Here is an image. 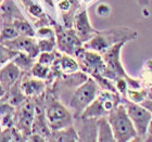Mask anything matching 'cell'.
Listing matches in <instances>:
<instances>
[{
    "mask_svg": "<svg viewBox=\"0 0 152 142\" xmlns=\"http://www.w3.org/2000/svg\"><path fill=\"white\" fill-rule=\"evenodd\" d=\"M126 44L125 41L123 42H118V44H114L111 48H109L108 50L104 52V62L107 64V66L109 68V73H111L113 75H116L117 78H121L123 77L128 82L129 85H132L135 88H139L140 85L135 80H132V79L127 76V74L124 71L122 64H121L120 60V53H121V49L124 44Z\"/></svg>",
    "mask_w": 152,
    "mask_h": 142,
    "instance_id": "8992f818",
    "label": "cell"
},
{
    "mask_svg": "<svg viewBox=\"0 0 152 142\" xmlns=\"http://www.w3.org/2000/svg\"><path fill=\"white\" fill-rule=\"evenodd\" d=\"M137 37V32L133 29L126 28V27H115L110 31L99 34L97 37H95L90 42L86 44L87 48H91L94 50L99 52H105L109 48H111L114 44L123 41L133 40Z\"/></svg>",
    "mask_w": 152,
    "mask_h": 142,
    "instance_id": "7a4b0ae2",
    "label": "cell"
},
{
    "mask_svg": "<svg viewBox=\"0 0 152 142\" xmlns=\"http://www.w3.org/2000/svg\"><path fill=\"white\" fill-rule=\"evenodd\" d=\"M96 12L100 16H108L109 14H110V12H111V8H110L108 4L102 3V4H99V6L97 7Z\"/></svg>",
    "mask_w": 152,
    "mask_h": 142,
    "instance_id": "d6986e66",
    "label": "cell"
},
{
    "mask_svg": "<svg viewBox=\"0 0 152 142\" xmlns=\"http://www.w3.org/2000/svg\"><path fill=\"white\" fill-rule=\"evenodd\" d=\"M19 35V32L16 31V28L14 27H6L3 31V37L11 39V38H15Z\"/></svg>",
    "mask_w": 152,
    "mask_h": 142,
    "instance_id": "ffe728a7",
    "label": "cell"
},
{
    "mask_svg": "<svg viewBox=\"0 0 152 142\" xmlns=\"http://www.w3.org/2000/svg\"><path fill=\"white\" fill-rule=\"evenodd\" d=\"M3 95V88H2V86L0 85V97Z\"/></svg>",
    "mask_w": 152,
    "mask_h": 142,
    "instance_id": "484cf974",
    "label": "cell"
},
{
    "mask_svg": "<svg viewBox=\"0 0 152 142\" xmlns=\"http://www.w3.org/2000/svg\"><path fill=\"white\" fill-rule=\"evenodd\" d=\"M59 44H60V48L62 50L72 53L73 48L76 44L75 35L71 32H64L63 34L59 36Z\"/></svg>",
    "mask_w": 152,
    "mask_h": 142,
    "instance_id": "8fae6325",
    "label": "cell"
},
{
    "mask_svg": "<svg viewBox=\"0 0 152 142\" xmlns=\"http://www.w3.org/2000/svg\"><path fill=\"white\" fill-rule=\"evenodd\" d=\"M48 72H49L48 67L44 66V64L41 63L36 64L34 68H33V74H34V76L38 77V78H46L48 75Z\"/></svg>",
    "mask_w": 152,
    "mask_h": 142,
    "instance_id": "ac0fdd59",
    "label": "cell"
},
{
    "mask_svg": "<svg viewBox=\"0 0 152 142\" xmlns=\"http://www.w3.org/2000/svg\"><path fill=\"white\" fill-rule=\"evenodd\" d=\"M60 8L62 10H69V8H70V3H69V1H67V0H64V1L60 2Z\"/></svg>",
    "mask_w": 152,
    "mask_h": 142,
    "instance_id": "d4e9b609",
    "label": "cell"
},
{
    "mask_svg": "<svg viewBox=\"0 0 152 142\" xmlns=\"http://www.w3.org/2000/svg\"><path fill=\"white\" fill-rule=\"evenodd\" d=\"M61 66L64 72H74L77 70V64L75 63V61L72 60L69 57H64L61 61Z\"/></svg>",
    "mask_w": 152,
    "mask_h": 142,
    "instance_id": "e0dca14e",
    "label": "cell"
},
{
    "mask_svg": "<svg viewBox=\"0 0 152 142\" xmlns=\"http://www.w3.org/2000/svg\"><path fill=\"white\" fill-rule=\"evenodd\" d=\"M76 28L80 34L83 35H88L89 33H91V27L89 25L88 22V17H87V14H86V11L82 12L80 14L77 15L76 17Z\"/></svg>",
    "mask_w": 152,
    "mask_h": 142,
    "instance_id": "4fadbf2b",
    "label": "cell"
},
{
    "mask_svg": "<svg viewBox=\"0 0 152 142\" xmlns=\"http://www.w3.org/2000/svg\"><path fill=\"white\" fill-rule=\"evenodd\" d=\"M120 98L116 92L103 91L95 99L92 103L82 113L83 118H94V117H102L103 115L110 114L114 107L118 104Z\"/></svg>",
    "mask_w": 152,
    "mask_h": 142,
    "instance_id": "3957f363",
    "label": "cell"
},
{
    "mask_svg": "<svg viewBox=\"0 0 152 142\" xmlns=\"http://www.w3.org/2000/svg\"><path fill=\"white\" fill-rule=\"evenodd\" d=\"M54 141H77V135L75 130L72 127H69L66 129L54 130L53 133Z\"/></svg>",
    "mask_w": 152,
    "mask_h": 142,
    "instance_id": "7c38bea8",
    "label": "cell"
},
{
    "mask_svg": "<svg viewBox=\"0 0 152 142\" xmlns=\"http://www.w3.org/2000/svg\"><path fill=\"white\" fill-rule=\"evenodd\" d=\"M97 127H98V141H115L113 130L108 119H105L104 117H100V119L97 122Z\"/></svg>",
    "mask_w": 152,
    "mask_h": 142,
    "instance_id": "ba28073f",
    "label": "cell"
},
{
    "mask_svg": "<svg viewBox=\"0 0 152 142\" xmlns=\"http://www.w3.org/2000/svg\"><path fill=\"white\" fill-rule=\"evenodd\" d=\"M22 89L26 95H32L35 93H39L44 89V84L39 80H29V82L23 84Z\"/></svg>",
    "mask_w": 152,
    "mask_h": 142,
    "instance_id": "5bb4252c",
    "label": "cell"
},
{
    "mask_svg": "<svg viewBox=\"0 0 152 142\" xmlns=\"http://www.w3.org/2000/svg\"><path fill=\"white\" fill-rule=\"evenodd\" d=\"M86 1H88V0H86Z\"/></svg>",
    "mask_w": 152,
    "mask_h": 142,
    "instance_id": "4316f807",
    "label": "cell"
},
{
    "mask_svg": "<svg viewBox=\"0 0 152 142\" xmlns=\"http://www.w3.org/2000/svg\"><path fill=\"white\" fill-rule=\"evenodd\" d=\"M54 42L53 41H49V40H41L38 44V48L42 51H51L52 48H53Z\"/></svg>",
    "mask_w": 152,
    "mask_h": 142,
    "instance_id": "44dd1931",
    "label": "cell"
},
{
    "mask_svg": "<svg viewBox=\"0 0 152 142\" xmlns=\"http://www.w3.org/2000/svg\"><path fill=\"white\" fill-rule=\"evenodd\" d=\"M145 141L152 142V119L150 122L149 126H148V130H147V135L146 138H145Z\"/></svg>",
    "mask_w": 152,
    "mask_h": 142,
    "instance_id": "603a6c76",
    "label": "cell"
},
{
    "mask_svg": "<svg viewBox=\"0 0 152 142\" xmlns=\"http://www.w3.org/2000/svg\"><path fill=\"white\" fill-rule=\"evenodd\" d=\"M108 120L113 130L115 141L127 142L137 137V131L124 103H118L110 112Z\"/></svg>",
    "mask_w": 152,
    "mask_h": 142,
    "instance_id": "6da1fadb",
    "label": "cell"
},
{
    "mask_svg": "<svg viewBox=\"0 0 152 142\" xmlns=\"http://www.w3.org/2000/svg\"><path fill=\"white\" fill-rule=\"evenodd\" d=\"M98 95V85L94 79L89 78L75 92L70 101V106L76 113H83L91 104Z\"/></svg>",
    "mask_w": 152,
    "mask_h": 142,
    "instance_id": "277c9868",
    "label": "cell"
},
{
    "mask_svg": "<svg viewBox=\"0 0 152 142\" xmlns=\"http://www.w3.org/2000/svg\"><path fill=\"white\" fill-rule=\"evenodd\" d=\"M47 119L49 126L53 130L66 128L71 124L69 111L58 102H52L47 109Z\"/></svg>",
    "mask_w": 152,
    "mask_h": 142,
    "instance_id": "52a82bcc",
    "label": "cell"
},
{
    "mask_svg": "<svg viewBox=\"0 0 152 142\" xmlns=\"http://www.w3.org/2000/svg\"><path fill=\"white\" fill-rule=\"evenodd\" d=\"M127 95H128V98L132 102H135V103H141L146 100V98L148 97V92H146L145 90L143 91H134V90H128L127 91Z\"/></svg>",
    "mask_w": 152,
    "mask_h": 142,
    "instance_id": "9a60e30c",
    "label": "cell"
},
{
    "mask_svg": "<svg viewBox=\"0 0 152 142\" xmlns=\"http://www.w3.org/2000/svg\"><path fill=\"white\" fill-rule=\"evenodd\" d=\"M10 46H11V48H13V49H19V50L26 51V52H28L31 55H35L38 51L37 47L35 46L34 40L28 37H23V38H20V39H16V40L13 41Z\"/></svg>",
    "mask_w": 152,
    "mask_h": 142,
    "instance_id": "9c48e42d",
    "label": "cell"
},
{
    "mask_svg": "<svg viewBox=\"0 0 152 142\" xmlns=\"http://www.w3.org/2000/svg\"><path fill=\"white\" fill-rule=\"evenodd\" d=\"M125 106L137 131V137H140L141 140H145L148 126L152 119V112L142 104H138L132 101L126 102Z\"/></svg>",
    "mask_w": 152,
    "mask_h": 142,
    "instance_id": "5b68a950",
    "label": "cell"
},
{
    "mask_svg": "<svg viewBox=\"0 0 152 142\" xmlns=\"http://www.w3.org/2000/svg\"><path fill=\"white\" fill-rule=\"evenodd\" d=\"M15 28L19 34L23 36H33L34 32L28 23L26 22H15Z\"/></svg>",
    "mask_w": 152,
    "mask_h": 142,
    "instance_id": "2e32d148",
    "label": "cell"
},
{
    "mask_svg": "<svg viewBox=\"0 0 152 142\" xmlns=\"http://www.w3.org/2000/svg\"><path fill=\"white\" fill-rule=\"evenodd\" d=\"M53 60V58L51 54H49L48 52H45L40 55V59H39V63L41 64H45V65H48V64H50Z\"/></svg>",
    "mask_w": 152,
    "mask_h": 142,
    "instance_id": "7402d4cb",
    "label": "cell"
},
{
    "mask_svg": "<svg viewBox=\"0 0 152 142\" xmlns=\"http://www.w3.org/2000/svg\"><path fill=\"white\" fill-rule=\"evenodd\" d=\"M19 74L20 71L18 66L14 64H9L2 71H0V82H4L6 85H11L19 77Z\"/></svg>",
    "mask_w": 152,
    "mask_h": 142,
    "instance_id": "30bf717a",
    "label": "cell"
},
{
    "mask_svg": "<svg viewBox=\"0 0 152 142\" xmlns=\"http://www.w3.org/2000/svg\"><path fill=\"white\" fill-rule=\"evenodd\" d=\"M0 1H1V0H0Z\"/></svg>",
    "mask_w": 152,
    "mask_h": 142,
    "instance_id": "83f0119b",
    "label": "cell"
},
{
    "mask_svg": "<svg viewBox=\"0 0 152 142\" xmlns=\"http://www.w3.org/2000/svg\"><path fill=\"white\" fill-rule=\"evenodd\" d=\"M29 12L32 13V14H34V15H39L41 13V9L39 8L38 6H32L31 8H29Z\"/></svg>",
    "mask_w": 152,
    "mask_h": 142,
    "instance_id": "cb8c5ba5",
    "label": "cell"
}]
</instances>
